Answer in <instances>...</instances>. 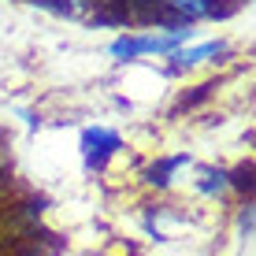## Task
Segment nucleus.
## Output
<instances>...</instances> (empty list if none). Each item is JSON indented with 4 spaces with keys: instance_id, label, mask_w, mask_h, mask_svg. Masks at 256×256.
<instances>
[{
    "instance_id": "nucleus-1",
    "label": "nucleus",
    "mask_w": 256,
    "mask_h": 256,
    "mask_svg": "<svg viewBox=\"0 0 256 256\" xmlns=\"http://www.w3.org/2000/svg\"><path fill=\"white\" fill-rule=\"evenodd\" d=\"M193 41V26L190 22H174L164 30H145V34H122L112 41V56L116 60H138V56H171L174 48Z\"/></svg>"
},
{
    "instance_id": "nucleus-2",
    "label": "nucleus",
    "mask_w": 256,
    "mask_h": 256,
    "mask_svg": "<svg viewBox=\"0 0 256 256\" xmlns=\"http://www.w3.org/2000/svg\"><path fill=\"white\" fill-rule=\"evenodd\" d=\"M119 148H122V138L116 134V130H108V126L82 130V156H86V167H90V171H100Z\"/></svg>"
},
{
    "instance_id": "nucleus-3",
    "label": "nucleus",
    "mask_w": 256,
    "mask_h": 256,
    "mask_svg": "<svg viewBox=\"0 0 256 256\" xmlns=\"http://www.w3.org/2000/svg\"><path fill=\"white\" fill-rule=\"evenodd\" d=\"M174 22H200V19H226L238 8L230 0H164Z\"/></svg>"
},
{
    "instance_id": "nucleus-4",
    "label": "nucleus",
    "mask_w": 256,
    "mask_h": 256,
    "mask_svg": "<svg viewBox=\"0 0 256 256\" xmlns=\"http://www.w3.org/2000/svg\"><path fill=\"white\" fill-rule=\"evenodd\" d=\"M230 45L226 41H204V45H182L171 52V70H190V67H200V64H212V60H223Z\"/></svg>"
},
{
    "instance_id": "nucleus-5",
    "label": "nucleus",
    "mask_w": 256,
    "mask_h": 256,
    "mask_svg": "<svg viewBox=\"0 0 256 256\" xmlns=\"http://www.w3.org/2000/svg\"><path fill=\"white\" fill-rule=\"evenodd\" d=\"M126 8H130V22H138V26H156V30L174 26L164 0H126Z\"/></svg>"
},
{
    "instance_id": "nucleus-6",
    "label": "nucleus",
    "mask_w": 256,
    "mask_h": 256,
    "mask_svg": "<svg viewBox=\"0 0 256 256\" xmlns=\"http://www.w3.org/2000/svg\"><path fill=\"white\" fill-rule=\"evenodd\" d=\"M197 190L204 193V197H226L230 193V171H223V167H204L197 178Z\"/></svg>"
},
{
    "instance_id": "nucleus-7",
    "label": "nucleus",
    "mask_w": 256,
    "mask_h": 256,
    "mask_svg": "<svg viewBox=\"0 0 256 256\" xmlns=\"http://www.w3.org/2000/svg\"><path fill=\"white\" fill-rule=\"evenodd\" d=\"M190 164V156H171V160H160V164H152L145 171V182L148 186H156V190H164V186H171V178H174V171L178 167H186Z\"/></svg>"
},
{
    "instance_id": "nucleus-8",
    "label": "nucleus",
    "mask_w": 256,
    "mask_h": 256,
    "mask_svg": "<svg viewBox=\"0 0 256 256\" xmlns=\"http://www.w3.org/2000/svg\"><path fill=\"white\" fill-rule=\"evenodd\" d=\"M230 190L245 193V197L252 193V164H242L238 171H230Z\"/></svg>"
},
{
    "instance_id": "nucleus-9",
    "label": "nucleus",
    "mask_w": 256,
    "mask_h": 256,
    "mask_svg": "<svg viewBox=\"0 0 256 256\" xmlns=\"http://www.w3.org/2000/svg\"><path fill=\"white\" fill-rule=\"evenodd\" d=\"M104 4H112V0H64L67 15H93L96 8H104Z\"/></svg>"
},
{
    "instance_id": "nucleus-10",
    "label": "nucleus",
    "mask_w": 256,
    "mask_h": 256,
    "mask_svg": "<svg viewBox=\"0 0 256 256\" xmlns=\"http://www.w3.org/2000/svg\"><path fill=\"white\" fill-rule=\"evenodd\" d=\"M238 230H242V238H252V200L249 197L242 200V212H238Z\"/></svg>"
},
{
    "instance_id": "nucleus-11",
    "label": "nucleus",
    "mask_w": 256,
    "mask_h": 256,
    "mask_svg": "<svg viewBox=\"0 0 256 256\" xmlns=\"http://www.w3.org/2000/svg\"><path fill=\"white\" fill-rule=\"evenodd\" d=\"M230 4H234V8H245V4H249V0H230Z\"/></svg>"
}]
</instances>
